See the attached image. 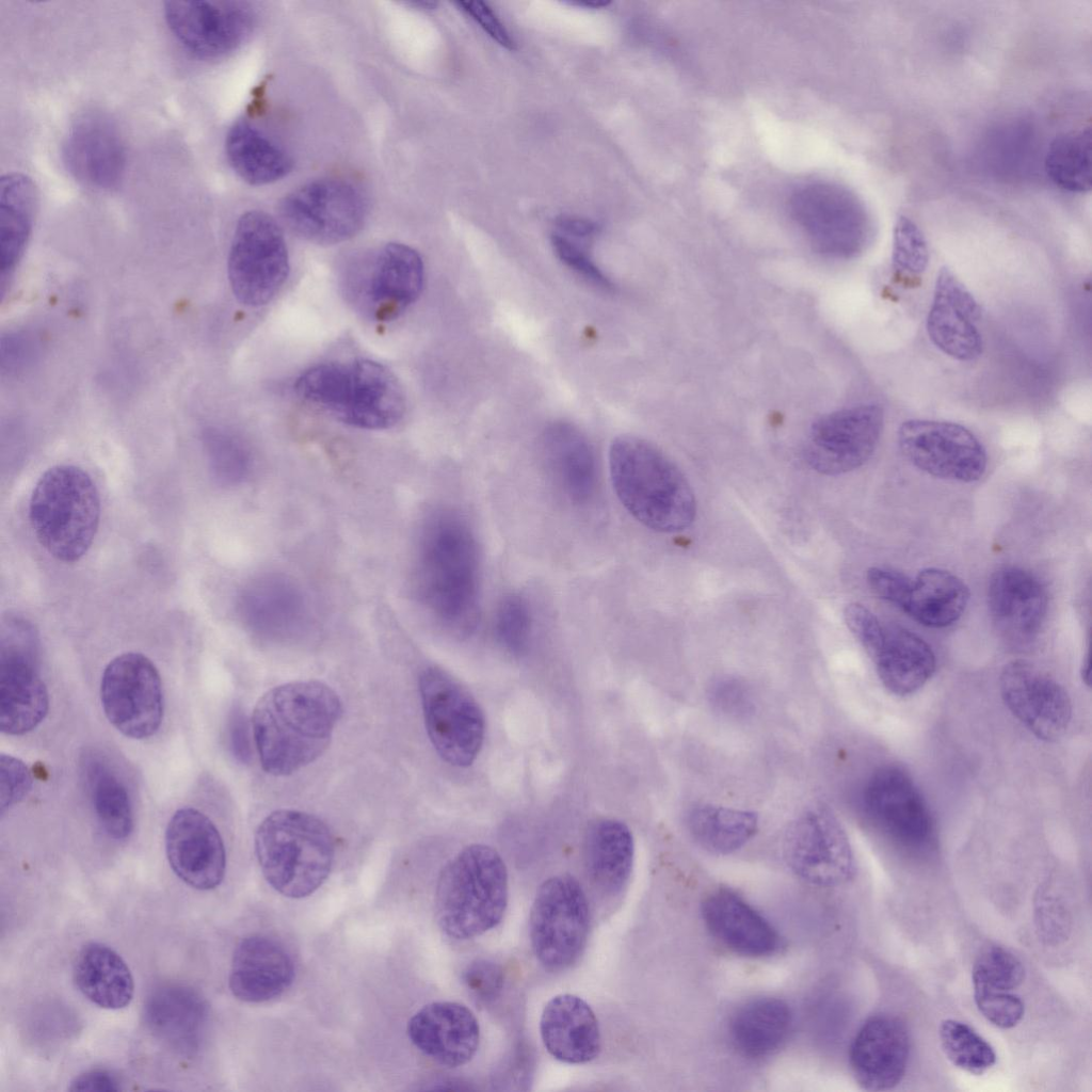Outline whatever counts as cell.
Listing matches in <instances>:
<instances>
[{
	"label": "cell",
	"instance_id": "6da1fadb",
	"mask_svg": "<svg viewBox=\"0 0 1092 1092\" xmlns=\"http://www.w3.org/2000/svg\"><path fill=\"white\" fill-rule=\"evenodd\" d=\"M480 561L468 520L451 509L424 519L417 544L414 583L428 613L448 632L466 637L478 623Z\"/></svg>",
	"mask_w": 1092,
	"mask_h": 1092
},
{
	"label": "cell",
	"instance_id": "7a4b0ae2",
	"mask_svg": "<svg viewBox=\"0 0 1092 1092\" xmlns=\"http://www.w3.org/2000/svg\"><path fill=\"white\" fill-rule=\"evenodd\" d=\"M342 711L338 694L322 681L298 680L268 690L252 717L262 769L287 776L315 761L327 749Z\"/></svg>",
	"mask_w": 1092,
	"mask_h": 1092
},
{
	"label": "cell",
	"instance_id": "3957f363",
	"mask_svg": "<svg viewBox=\"0 0 1092 1092\" xmlns=\"http://www.w3.org/2000/svg\"><path fill=\"white\" fill-rule=\"evenodd\" d=\"M609 468L619 500L643 526L675 533L694 521L696 500L691 485L649 441L630 435L615 438L609 449Z\"/></svg>",
	"mask_w": 1092,
	"mask_h": 1092
},
{
	"label": "cell",
	"instance_id": "277c9868",
	"mask_svg": "<svg viewBox=\"0 0 1092 1092\" xmlns=\"http://www.w3.org/2000/svg\"><path fill=\"white\" fill-rule=\"evenodd\" d=\"M294 388L307 403L359 429H389L405 411L398 379L383 365L368 359L317 365L298 378Z\"/></svg>",
	"mask_w": 1092,
	"mask_h": 1092
},
{
	"label": "cell",
	"instance_id": "5b68a950",
	"mask_svg": "<svg viewBox=\"0 0 1092 1092\" xmlns=\"http://www.w3.org/2000/svg\"><path fill=\"white\" fill-rule=\"evenodd\" d=\"M255 853L266 881L280 895L301 899L328 878L335 857L330 828L315 815L277 809L257 826Z\"/></svg>",
	"mask_w": 1092,
	"mask_h": 1092
},
{
	"label": "cell",
	"instance_id": "8992f818",
	"mask_svg": "<svg viewBox=\"0 0 1092 1092\" xmlns=\"http://www.w3.org/2000/svg\"><path fill=\"white\" fill-rule=\"evenodd\" d=\"M504 861L489 846L465 847L443 868L435 892V917L454 940H469L495 928L508 905Z\"/></svg>",
	"mask_w": 1092,
	"mask_h": 1092
},
{
	"label": "cell",
	"instance_id": "52a82bcc",
	"mask_svg": "<svg viewBox=\"0 0 1092 1092\" xmlns=\"http://www.w3.org/2000/svg\"><path fill=\"white\" fill-rule=\"evenodd\" d=\"M99 518L96 485L77 466L49 468L33 488L29 503L31 528L41 546L61 562L73 563L86 553Z\"/></svg>",
	"mask_w": 1092,
	"mask_h": 1092
},
{
	"label": "cell",
	"instance_id": "ba28073f",
	"mask_svg": "<svg viewBox=\"0 0 1092 1092\" xmlns=\"http://www.w3.org/2000/svg\"><path fill=\"white\" fill-rule=\"evenodd\" d=\"M341 279L347 300L358 312L372 321L387 322L418 299L424 267L411 246L387 243L353 259Z\"/></svg>",
	"mask_w": 1092,
	"mask_h": 1092
},
{
	"label": "cell",
	"instance_id": "9c48e42d",
	"mask_svg": "<svg viewBox=\"0 0 1092 1092\" xmlns=\"http://www.w3.org/2000/svg\"><path fill=\"white\" fill-rule=\"evenodd\" d=\"M790 214L810 245L833 259H849L867 245L870 218L862 200L831 181L812 180L789 196Z\"/></svg>",
	"mask_w": 1092,
	"mask_h": 1092
},
{
	"label": "cell",
	"instance_id": "30bf717a",
	"mask_svg": "<svg viewBox=\"0 0 1092 1092\" xmlns=\"http://www.w3.org/2000/svg\"><path fill=\"white\" fill-rule=\"evenodd\" d=\"M39 642L34 626L10 614L0 632V727L11 736L36 728L49 710V694L39 674Z\"/></svg>",
	"mask_w": 1092,
	"mask_h": 1092
},
{
	"label": "cell",
	"instance_id": "8fae6325",
	"mask_svg": "<svg viewBox=\"0 0 1092 1092\" xmlns=\"http://www.w3.org/2000/svg\"><path fill=\"white\" fill-rule=\"evenodd\" d=\"M590 927L587 895L576 878L558 874L536 890L529 936L536 960L548 971L571 967L584 949Z\"/></svg>",
	"mask_w": 1092,
	"mask_h": 1092
},
{
	"label": "cell",
	"instance_id": "7c38bea8",
	"mask_svg": "<svg viewBox=\"0 0 1092 1092\" xmlns=\"http://www.w3.org/2000/svg\"><path fill=\"white\" fill-rule=\"evenodd\" d=\"M419 693L429 739L447 764L465 768L477 758L485 719L473 696L446 671L429 667L419 675Z\"/></svg>",
	"mask_w": 1092,
	"mask_h": 1092
},
{
	"label": "cell",
	"instance_id": "4fadbf2b",
	"mask_svg": "<svg viewBox=\"0 0 1092 1092\" xmlns=\"http://www.w3.org/2000/svg\"><path fill=\"white\" fill-rule=\"evenodd\" d=\"M289 256L282 228L269 214L247 211L236 225L227 261L229 285L243 305L270 302L287 279Z\"/></svg>",
	"mask_w": 1092,
	"mask_h": 1092
},
{
	"label": "cell",
	"instance_id": "5bb4252c",
	"mask_svg": "<svg viewBox=\"0 0 1092 1092\" xmlns=\"http://www.w3.org/2000/svg\"><path fill=\"white\" fill-rule=\"evenodd\" d=\"M286 225L318 244H335L355 236L368 214V202L353 182L321 178L289 193L279 205Z\"/></svg>",
	"mask_w": 1092,
	"mask_h": 1092
},
{
	"label": "cell",
	"instance_id": "9a60e30c",
	"mask_svg": "<svg viewBox=\"0 0 1092 1092\" xmlns=\"http://www.w3.org/2000/svg\"><path fill=\"white\" fill-rule=\"evenodd\" d=\"M100 701L106 718L124 736L136 740L154 736L164 709L158 669L141 653L116 656L103 670Z\"/></svg>",
	"mask_w": 1092,
	"mask_h": 1092
},
{
	"label": "cell",
	"instance_id": "2e32d148",
	"mask_svg": "<svg viewBox=\"0 0 1092 1092\" xmlns=\"http://www.w3.org/2000/svg\"><path fill=\"white\" fill-rule=\"evenodd\" d=\"M782 848L790 870L812 885H840L854 873V856L846 831L825 807L809 808L790 822Z\"/></svg>",
	"mask_w": 1092,
	"mask_h": 1092
},
{
	"label": "cell",
	"instance_id": "e0dca14e",
	"mask_svg": "<svg viewBox=\"0 0 1092 1092\" xmlns=\"http://www.w3.org/2000/svg\"><path fill=\"white\" fill-rule=\"evenodd\" d=\"M883 425L884 412L877 404H860L823 415L808 430L803 450L805 461L821 475L850 472L873 454Z\"/></svg>",
	"mask_w": 1092,
	"mask_h": 1092
},
{
	"label": "cell",
	"instance_id": "ac0fdd59",
	"mask_svg": "<svg viewBox=\"0 0 1092 1092\" xmlns=\"http://www.w3.org/2000/svg\"><path fill=\"white\" fill-rule=\"evenodd\" d=\"M898 443L914 466L936 478L974 482L986 469L987 457L982 444L959 423L906 420L899 428Z\"/></svg>",
	"mask_w": 1092,
	"mask_h": 1092
},
{
	"label": "cell",
	"instance_id": "d6986e66",
	"mask_svg": "<svg viewBox=\"0 0 1092 1092\" xmlns=\"http://www.w3.org/2000/svg\"><path fill=\"white\" fill-rule=\"evenodd\" d=\"M164 16L181 45L203 59L235 51L255 25L251 7L239 1H167Z\"/></svg>",
	"mask_w": 1092,
	"mask_h": 1092
},
{
	"label": "cell",
	"instance_id": "ffe728a7",
	"mask_svg": "<svg viewBox=\"0 0 1092 1092\" xmlns=\"http://www.w3.org/2000/svg\"><path fill=\"white\" fill-rule=\"evenodd\" d=\"M999 686L1006 706L1034 736L1055 741L1064 735L1072 719L1071 698L1046 671L1013 660L1003 667Z\"/></svg>",
	"mask_w": 1092,
	"mask_h": 1092
},
{
	"label": "cell",
	"instance_id": "44dd1931",
	"mask_svg": "<svg viewBox=\"0 0 1092 1092\" xmlns=\"http://www.w3.org/2000/svg\"><path fill=\"white\" fill-rule=\"evenodd\" d=\"M62 159L82 186L97 191L115 188L126 167V147L116 124L100 111H86L71 123Z\"/></svg>",
	"mask_w": 1092,
	"mask_h": 1092
},
{
	"label": "cell",
	"instance_id": "7402d4cb",
	"mask_svg": "<svg viewBox=\"0 0 1092 1092\" xmlns=\"http://www.w3.org/2000/svg\"><path fill=\"white\" fill-rule=\"evenodd\" d=\"M863 806L879 830L903 846L920 847L932 835L928 805L910 775L898 767H883L870 776Z\"/></svg>",
	"mask_w": 1092,
	"mask_h": 1092
},
{
	"label": "cell",
	"instance_id": "603a6c76",
	"mask_svg": "<svg viewBox=\"0 0 1092 1092\" xmlns=\"http://www.w3.org/2000/svg\"><path fill=\"white\" fill-rule=\"evenodd\" d=\"M165 853L174 873L198 890L218 887L226 871V851L215 824L194 807L177 809L164 835Z\"/></svg>",
	"mask_w": 1092,
	"mask_h": 1092
},
{
	"label": "cell",
	"instance_id": "cb8c5ba5",
	"mask_svg": "<svg viewBox=\"0 0 1092 1092\" xmlns=\"http://www.w3.org/2000/svg\"><path fill=\"white\" fill-rule=\"evenodd\" d=\"M992 622L1010 645L1023 648L1039 637L1047 613V593L1028 571L1008 565L998 568L987 588Z\"/></svg>",
	"mask_w": 1092,
	"mask_h": 1092
},
{
	"label": "cell",
	"instance_id": "d4e9b609",
	"mask_svg": "<svg viewBox=\"0 0 1092 1092\" xmlns=\"http://www.w3.org/2000/svg\"><path fill=\"white\" fill-rule=\"evenodd\" d=\"M911 1042L904 1024L888 1014L869 1017L855 1034L849 1053L852 1074L867 1091H886L904 1077Z\"/></svg>",
	"mask_w": 1092,
	"mask_h": 1092
},
{
	"label": "cell",
	"instance_id": "484cf974",
	"mask_svg": "<svg viewBox=\"0 0 1092 1092\" xmlns=\"http://www.w3.org/2000/svg\"><path fill=\"white\" fill-rule=\"evenodd\" d=\"M406 1032L419 1051L446 1067L468 1063L480 1043L477 1017L470 1009L455 1001L423 1006L410 1018Z\"/></svg>",
	"mask_w": 1092,
	"mask_h": 1092
},
{
	"label": "cell",
	"instance_id": "4316f807",
	"mask_svg": "<svg viewBox=\"0 0 1092 1092\" xmlns=\"http://www.w3.org/2000/svg\"><path fill=\"white\" fill-rule=\"evenodd\" d=\"M980 316L973 294L948 268H942L927 318V332L933 344L954 359L975 360L982 352L977 328Z\"/></svg>",
	"mask_w": 1092,
	"mask_h": 1092
},
{
	"label": "cell",
	"instance_id": "83f0119b",
	"mask_svg": "<svg viewBox=\"0 0 1092 1092\" xmlns=\"http://www.w3.org/2000/svg\"><path fill=\"white\" fill-rule=\"evenodd\" d=\"M239 610L250 629L269 638L296 633L310 619L303 588L280 573H266L253 579L240 596Z\"/></svg>",
	"mask_w": 1092,
	"mask_h": 1092
},
{
	"label": "cell",
	"instance_id": "f1b7e54d",
	"mask_svg": "<svg viewBox=\"0 0 1092 1092\" xmlns=\"http://www.w3.org/2000/svg\"><path fill=\"white\" fill-rule=\"evenodd\" d=\"M209 1008L194 987L171 982L160 984L143 1007L145 1027L152 1037L179 1054L196 1051L204 1039Z\"/></svg>",
	"mask_w": 1092,
	"mask_h": 1092
},
{
	"label": "cell",
	"instance_id": "f546056e",
	"mask_svg": "<svg viewBox=\"0 0 1092 1092\" xmlns=\"http://www.w3.org/2000/svg\"><path fill=\"white\" fill-rule=\"evenodd\" d=\"M862 646L884 687L895 695L915 693L935 671L936 659L930 645L897 624H882Z\"/></svg>",
	"mask_w": 1092,
	"mask_h": 1092
},
{
	"label": "cell",
	"instance_id": "4dcf8cb0",
	"mask_svg": "<svg viewBox=\"0 0 1092 1092\" xmlns=\"http://www.w3.org/2000/svg\"><path fill=\"white\" fill-rule=\"evenodd\" d=\"M294 965L285 947L272 937L252 934L237 945L229 970L232 995L259 1003L280 996L292 983Z\"/></svg>",
	"mask_w": 1092,
	"mask_h": 1092
},
{
	"label": "cell",
	"instance_id": "1f68e13d",
	"mask_svg": "<svg viewBox=\"0 0 1092 1092\" xmlns=\"http://www.w3.org/2000/svg\"><path fill=\"white\" fill-rule=\"evenodd\" d=\"M546 1050L557 1060L582 1064L598 1057L601 1034L590 1005L574 994H559L544 1007L540 1019Z\"/></svg>",
	"mask_w": 1092,
	"mask_h": 1092
},
{
	"label": "cell",
	"instance_id": "d6a6232c",
	"mask_svg": "<svg viewBox=\"0 0 1092 1092\" xmlns=\"http://www.w3.org/2000/svg\"><path fill=\"white\" fill-rule=\"evenodd\" d=\"M702 916L711 935L739 954L762 958L778 947L775 929L729 889L710 893L702 903Z\"/></svg>",
	"mask_w": 1092,
	"mask_h": 1092
},
{
	"label": "cell",
	"instance_id": "836d02e7",
	"mask_svg": "<svg viewBox=\"0 0 1092 1092\" xmlns=\"http://www.w3.org/2000/svg\"><path fill=\"white\" fill-rule=\"evenodd\" d=\"M542 444L548 469L564 496L575 504L589 502L597 485V466L585 435L559 421L546 428Z\"/></svg>",
	"mask_w": 1092,
	"mask_h": 1092
},
{
	"label": "cell",
	"instance_id": "e575fe53",
	"mask_svg": "<svg viewBox=\"0 0 1092 1092\" xmlns=\"http://www.w3.org/2000/svg\"><path fill=\"white\" fill-rule=\"evenodd\" d=\"M635 846L629 828L610 818L596 819L583 840L587 872L601 893L614 896L627 884L633 865Z\"/></svg>",
	"mask_w": 1092,
	"mask_h": 1092
},
{
	"label": "cell",
	"instance_id": "d590c367",
	"mask_svg": "<svg viewBox=\"0 0 1092 1092\" xmlns=\"http://www.w3.org/2000/svg\"><path fill=\"white\" fill-rule=\"evenodd\" d=\"M73 977L79 992L99 1008L124 1009L133 998L134 980L129 966L106 944H85L76 956Z\"/></svg>",
	"mask_w": 1092,
	"mask_h": 1092
},
{
	"label": "cell",
	"instance_id": "8d00e7d4",
	"mask_svg": "<svg viewBox=\"0 0 1092 1092\" xmlns=\"http://www.w3.org/2000/svg\"><path fill=\"white\" fill-rule=\"evenodd\" d=\"M225 151L237 175L253 186L275 182L293 165L287 150L245 119L236 122L228 130Z\"/></svg>",
	"mask_w": 1092,
	"mask_h": 1092
},
{
	"label": "cell",
	"instance_id": "74e56055",
	"mask_svg": "<svg viewBox=\"0 0 1092 1092\" xmlns=\"http://www.w3.org/2000/svg\"><path fill=\"white\" fill-rule=\"evenodd\" d=\"M38 194L33 180L11 173L0 181V269L2 293L28 242L37 207Z\"/></svg>",
	"mask_w": 1092,
	"mask_h": 1092
},
{
	"label": "cell",
	"instance_id": "f35d334b",
	"mask_svg": "<svg viewBox=\"0 0 1092 1092\" xmlns=\"http://www.w3.org/2000/svg\"><path fill=\"white\" fill-rule=\"evenodd\" d=\"M792 1026V1013L782 999L762 997L740 1007L729 1025L735 1048L743 1056L762 1058L778 1049Z\"/></svg>",
	"mask_w": 1092,
	"mask_h": 1092
},
{
	"label": "cell",
	"instance_id": "ab89813d",
	"mask_svg": "<svg viewBox=\"0 0 1092 1092\" xmlns=\"http://www.w3.org/2000/svg\"><path fill=\"white\" fill-rule=\"evenodd\" d=\"M968 600L969 590L962 579L948 571L928 567L912 579L902 611L924 626L943 628L962 616Z\"/></svg>",
	"mask_w": 1092,
	"mask_h": 1092
},
{
	"label": "cell",
	"instance_id": "60d3db41",
	"mask_svg": "<svg viewBox=\"0 0 1092 1092\" xmlns=\"http://www.w3.org/2000/svg\"><path fill=\"white\" fill-rule=\"evenodd\" d=\"M96 818L103 832L112 839L122 840L132 833L134 817L129 791L109 766L97 754H87L82 761Z\"/></svg>",
	"mask_w": 1092,
	"mask_h": 1092
},
{
	"label": "cell",
	"instance_id": "b9f144b4",
	"mask_svg": "<svg viewBox=\"0 0 1092 1092\" xmlns=\"http://www.w3.org/2000/svg\"><path fill=\"white\" fill-rule=\"evenodd\" d=\"M687 828L703 849L725 855L742 848L756 834L758 817L750 810L705 804L689 813Z\"/></svg>",
	"mask_w": 1092,
	"mask_h": 1092
},
{
	"label": "cell",
	"instance_id": "7bdbcfd3",
	"mask_svg": "<svg viewBox=\"0 0 1092 1092\" xmlns=\"http://www.w3.org/2000/svg\"><path fill=\"white\" fill-rule=\"evenodd\" d=\"M1091 147L1090 126L1058 134L1044 158V170L1050 181L1071 193L1089 192L1092 187Z\"/></svg>",
	"mask_w": 1092,
	"mask_h": 1092
},
{
	"label": "cell",
	"instance_id": "ee69618b",
	"mask_svg": "<svg viewBox=\"0 0 1092 1092\" xmlns=\"http://www.w3.org/2000/svg\"><path fill=\"white\" fill-rule=\"evenodd\" d=\"M938 1035L945 1056L962 1071L982 1075L996 1062V1054L991 1044L963 1022L944 1019Z\"/></svg>",
	"mask_w": 1092,
	"mask_h": 1092
},
{
	"label": "cell",
	"instance_id": "f6af8a7d",
	"mask_svg": "<svg viewBox=\"0 0 1092 1092\" xmlns=\"http://www.w3.org/2000/svg\"><path fill=\"white\" fill-rule=\"evenodd\" d=\"M971 979L974 990L1013 992L1024 982L1025 968L1011 951L993 945L977 957Z\"/></svg>",
	"mask_w": 1092,
	"mask_h": 1092
},
{
	"label": "cell",
	"instance_id": "bcb514c9",
	"mask_svg": "<svg viewBox=\"0 0 1092 1092\" xmlns=\"http://www.w3.org/2000/svg\"><path fill=\"white\" fill-rule=\"evenodd\" d=\"M531 631L532 615L527 600L518 594L504 596L495 615L499 644L510 654L521 655L528 648Z\"/></svg>",
	"mask_w": 1092,
	"mask_h": 1092
},
{
	"label": "cell",
	"instance_id": "7dc6e473",
	"mask_svg": "<svg viewBox=\"0 0 1092 1092\" xmlns=\"http://www.w3.org/2000/svg\"><path fill=\"white\" fill-rule=\"evenodd\" d=\"M207 448L218 478L228 484L243 481L252 468L251 453L236 436L221 431H209Z\"/></svg>",
	"mask_w": 1092,
	"mask_h": 1092
},
{
	"label": "cell",
	"instance_id": "c3c4849f",
	"mask_svg": "<svg viewBox=\"0 0 1092 1092\" xmlns=\"http://www.w3.org/2000/svg\"><path fill=\"white\" fill-rule=\"evenodd\" d=\"M929 261L926 239L918 226L909 218L897 219L893 235V262L908 273L919 274Z\"/></svg>",
	"mask_w": 1092,
	"mask_h": 1092
},
{
	"label": "cell",
	"instance_id": "681fc988",
	"mask_svg": "<svg viewBox=\"0 0 1092 1092\" xmlns=\"http://www.w3.org/2000/svg\"><path fill=\"white\" fill-rule=\"evenodd\" d=\"M974 998L979 1012L998 1028H1013L1024 1016V1002L1013 992L974 990Z\"/></svg>",
	"mask_w": 1092,
	"mask_h": 1092
},
{
	"label": "cell",
	"instance_id": "f907efd6",
	"mask_svg": "<svg viewBox=\"0 0 1092 1092\" xmlns=\"http://www.w3.org/2000/svg\"><path fill=\"white\" fill-rule=\"evenodd\" d=\"M551 245L558 258L593 286L609 290L612 284L592 261L587 252L574 240L558 232L551 235Z\"/></svg>",
	"mask_w": 1092,
	"mask_h": 1092
},
{
	"label": "cell",
	"instance_id": "816d5d0a",
	"mask_svg": "<svg viewBox=\"0 0 1092 1092\" xmlns=\"http://www.w3.org/2000/svg\"><path fill=\"white\" fill-rule=\"evenodd\" d=\"M33 785L27 765L12 755L0 756V809L3 815L29 793Z\"/></svg>",
	"mask_w": 1092,
	"mask_h": 1092
},
{
	"label": "cell",
	"instance_id": "f5cc1de1",
	"mask_svg": "<svg viewBox=\"0 0 1092 1092\" xmlns=\"http://www.w3.org/2000/svg\"><path fill=\"white\" fill-rule=\"evenodd\" d=\"M866 580L870 590L879 598L901 610L904 609L912 584L910 577L887 566H872L867 571Z\"/></svg>",
	"mask_w": 1092,
	"mask_h": 1092
},
{
	"label": "cell",
	"instance_id": "db71d44e",
	"mask_svg": "<svg viewBox=\"0 0 1092 1092\" xmlns=\"http://www.w3.org/2000/svg\"><path fill=\"white\" fill-rule=\"evenodd\" d=\"M1037 925L1042 940L1055 945L1063 942L1070 931L1069 914L1055 897L1042 894L1037 903Z\"/></svg>",
	"mask_w": 1092,
	"mask_h": 1092
},
{
	"label": "cell",
	"instance_id": "11a10c76",
	"mask_svg": "<svg viewBox=\"0 0 1092 1092\" xmlns=\"http://www.w3.org/2000/svg\"><path fill=\"white\" fill-rule=\"evenodd\" d=\"M464 980L477 1000L487 1002L498 996L503 979L498 965L486 960H477L467 967Z\"/></svg>",
	"mask_w": 1092,
	"mask_h": 1092
},
{
	"label": "cell",
	"instance_id": "9f6ffc18",
	"mask_svg": "<svg viewBox=\"0 0 1092 1092\" xmlns=\"http://www.w3.org/2000/svg\"><path fill=\"white\" fill-rule=\"evenodd\" d=\"M456 4L462 11L470 15L499 45L509 50L516 49L515 41L486 3L482 1H459Z\"/></svg>",
	"mask_w": 1092,
	"mask_h": 1092
},
{
	"label": "cell",
	"instance_id": "6f0895ef",
	"mask_svg": "<svg viewBox=\"0 0 1092 1092\" xmlns=\"http://www.w3.org/2000/svg\"><path fill=\"white\" fill-rule=\"evenodd\" d=\"M228 741L234 757L242 764L250 762L252 756L250 726L240 706H234L229 713Z\"/></svg>",
	"mask_w": 1092,
	"mask_h": 1092
},
{
	"label": "cell",
	"instance_id": "680465c9",
	"mask_svg": "<svg viewBox=\"0 0 1092 1092\" xmlns=\"http://www.w3.org/2000/svg\"><path fill=\"white\" fill-rule=\"evenodd\" d=\"M122 1079L107 1069H91L77 1075L70 1082L69 1091H119Z\"/></svg>",
	"mask_w": 1092,
	"mask_h": 1092
},
{
	"label": "cell",
	"instance_id": "91938a15",
	"mask_svg": "<svg viewBox=\"0 0 1092 1092\" xmlns=\"http://www.w3.org/2000/svg\"><path fill=\"white\" fill-rule=\"evenodd\" d=\"M556 227L558 229L556 232L574 241L579 239H590L599 230V226L595 222L573 215H562L558 218L556 221Z\"/></svg>",
	"mask_w": 1092,
	"mask_h": 1092
},
{
	"label": "cell",
	"instance_id": "94428289",
	"mask_svg": "<svg viewBox=\"0 0 1092 1092\" xmlns=\"http://www.w3.org/2000/svg\"><path fill=\"white\" fill-rule=\"evenodd\" d=\"M576 3L579 4V5H584V6H589V7H603V6H607L610 2H608V1H588V0H585V1H578Z\"/></svg>",
	"mask_w": 1092,
	"mask_h": 1092
}]
</instances>
